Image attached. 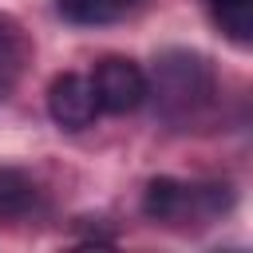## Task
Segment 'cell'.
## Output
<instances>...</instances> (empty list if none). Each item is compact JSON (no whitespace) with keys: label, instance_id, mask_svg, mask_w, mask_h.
<instances>
[{"label":"cell","instance_id":"5b68a950","mask_svg":"<svg viewBox=\"0 0 253 253\" xmlns=\"http://www.w3.org/2000/svg\"><path fill=\"white\" fill-rule=\"evenodd\" d=\"M138 4H142V0H55V8H59L63 20L87 24V28H95V24H115V20L130 16Z\"/></svg>","mask_w":253,"mask_h":253},{"label":"cell","instance_id":"ba28073f","mask_svg":"<svg viewBox=\"0 0 253 253\" xmlns=\"http://www.w3.org/2000/svg\"><path fill=\"white\" fill-rule=\"evenodd\" d=\"M20 67H24V51H20V43H16L8 32H0V103L16 91V83H20Z\"/></svg>","mask_w":253,"mask_h":253},{"label":"cell","instance_id":"7a4b0ae2","mask_svg":"<svg viewBox=\"0 0 253 253\" xmlns=\"http://www.w3.org/2000/svg\"><path fill=\"white\" fill-rule=\"evenodd\" d=\"M233 206V190L217 182H178V178H154L146 186L142 210L150 221L162 225H210Z\"/></svg>","mask_w":253,"mask_h":253},{"label":"cell","instance_id":"277c9868","mask_svg":"<svg viewBox=\"0 0 253 253\" xmlns=\"http://www.w3.org/2000/svg\"><path fill=\"white\" fill-rule=\"evenodd\" d=\"M47 111L51 119L63 126V130H83L95 123L99 115V99H95V87H91V75H79V71H67L51 83L47 91Z\"/></svg>","mask_w":253,"mask_h":253},{"label":"cell","instance_id":"6da1fadb","mask_svg":"<svg viewBox=\"0 0 253 253\" xmlns=\"http://www.w3.org/2000/svg\"><path fill=\"white\" fill-rule=\"evenodd\" d=\"M217 83L202 55L194 51H166L154 63V75L146 79V99L158 103V115L166 123L190 126L213 107Z\"/></svg>","mask_w":253,"mask_h":253},{"label":"cell","instance_id":"3957f363","mask_svg":"<svg viewBox=\"0 0 253 253\" xmlns=\"http://www.w3.org/2000/svg\"><path fill=\"white\" fill-rule=\"evenodd\" d=\"M91 87H95L99 111H107V115H130L146 103V71L123 55H107L95 67Z\"/></svg>","mask_w":253,"mask_h":253},{"label":"cell","instance_id":"52a82bcc","mask_svg":"<svg viewBox=\"0 0 253 253\" xmlns=\"http://www.w3.org/2000/svg\"><path fill=\"white\" fill-rule=\"evenodd\" d=\"M210 12L233 43L245 47L253 40V0H210Z\"/></svg>","mask_w":253,"mask_h":253},{"label":"cell","instance_id":"8992f818","mask_svg":"<svg viewBox=\"0 0 253 253\" xmlns=\"http://www.w3.org/2000/svg\"><path fill=\"white\" fill-rule=\"evenodd\" d=\"M36 206V186L24 170L16 166H0V217H24Z\"/></svg>","mask_w":253,"mask_h":253}]
</instances>
